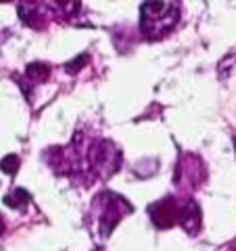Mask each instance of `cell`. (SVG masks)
<instances>
[{
    "instance_id": "cell-1",
    "label": "cell",
    "mask_w": 236,
    "mask_h": 251,
    "mask_svg": "<svg viewBox=\"0 0 236 251\" xmlns=\"http://www.w3.org/2000/svg\"><path fill=\"white\" fill-rule=\"evenodd\" d=\"M180 19L178 2H144L140 6V31L148 40H159Z\"/></svg>"
},
{
    "instance_id": "cell-2",
    "label": "cell",
    "mask_w": 236,
    "mask_h": 251,
    "mask_svg": "<svg viewBox=\"0 0 236 251\" xmlns=\"http://www.w3.org/2000/svg\"><path fill=\"white\" fill-rule=\"evenodd\" d=\"M134 207L125 201L121 195H115L111 191L100 193L96 199H94L92 205V214L96 218V230L100 239H107L109 234L113 232V228L119 224V220L130 214Z\"/></svg>"
},
{
    "instance_id": "cell-3",
    "label": "cell",
    "mask_w": 236,
    "mask_h": 251,
    "mask_svg": "<svg viewBox=\"0 0 236 251\" xmlns=\"http://www.w3.org/2000/svg\"><path fill=\"white\" fill-rule=\"evenodd\" d=\"M86 166L96 178L107 180L121 168V151L115 143L107 138L94 140L86 149Z\"/></svg>"
},
{
    "instance_id": "cell-4",
    "label": "cell",
    "mask_w": 236,
    "mask_h": 251,
    "mask_svg": "<svg viewBox=\"0 0 236 251\" xmlns=\"http://www.w3.org/2000/svg\"><path fill=\"white\" fill-rule=\"evenodd\" d=\"M180 214H182V199H161L148 207L153 224L157 228H171L174 224H180Z\"/></svg>"
},
{
    "instance_id": "cell-5",
    "label": "cell",
    "mask_w": 236,
    "mask_h": 251,
    "mask_svg": "<svg viewBox=\"0 0 236 251\" xmlns=\"http://www.w3.org/2000/svg\"><path fill=\"white\" fill-rule=\"evenodd\" d=\"M31 201V195L25 191V188H15L4 197V205H9L13 209H23Z\"/></svg>"
},
{
    "instance_id": "cell-6",
    "label": "cell",
    "mask_w": 236,
    "mask_h": 251,
    "mask_svg": "<svg viewBox=\"0 0 236 251\" xmlns=\"http://www.w3.org/2000/svg\"><path fill=\"white\" fill-rule=\"evenodd\" d=\"M27 77H29V82L31 84H38V82H44L46 77H48L50 74V67L46 65V63H31V65H27Z\"/></svg>"
},
{
    "instance_id": "cell-7",
    "label": "cell",
    "mask_w": 236,
    "mask_h": 251,
    "mask_svg": "<svg viewBox=\"0 0 236 251\" xmlns=\"http://www.w3.org/2000/svg\"><path fill=\"white\" fill-rule=\"evenodd\" d=\"M19 157L17 155H6L2 161H0V170L6 172V174H17V170H19Z\"/></svg>"
},
{
    "instance_id": "cell-8",
    "label": "cell",
    "mask_w": 236,
    "mask_h": 251,
    "mask_svg": "<svg viewBox=\"0 0 236 251\" xmlns=\"http://www.w3.org/2000/svg\"><path fill=\"white\" fill-rule=\"evenodd\" d=\"M86 61H88V54H80L77 59H73V61L67 63V65H65V72H67V74H77V72H80V69L84 67Z\"/></svg>"
},
{
    "instance_id": "cell-9",
    "label": "cell",
    "mask_w": 236,
    "mask_h": 251,
    "mask_svg": "<svg viewBox=\"0 0 236 251\" xmlns=\"http://www.w3.org/2000/svg\"><path fill=\"white\" fill-rule=\"evenodd\" d=\"M4 232V220H2V216H0V234Z\"/></svg>"
},
{
    "instance_id": "cell-10",
    "label": "cell",
    "mask_w": 236,
    "mask_h": 251,
    "mask_svg": "<svg viewBox=\"0 0 236 251\" xmlns=\"http://www.w3.org/2000/svg\"><path fill=\"white\" fill-rule=\"evenodd\" d=\"M234 145H236V140H234Z\"/></svg>"
}]
</instances>
